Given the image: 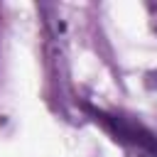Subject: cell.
<instances>
[{
    "mask_svg": "<svg viewBox=\"0 0 157 157\" xmlns=\"http://www.w3.org/2000/svg\"><path fill=\"white\" fill-rule=\"evenodd\" d=\"M155 10H157V5H155Z\"/></svg>",
    "mask_w": 157,
    "mask_h": 157,
    "instance_id": "obj_3",
    "label": "cell"
},
{
    "mask_svg": "<svg viewBox=\"0 0 157 157\" xmlns=\"http://www.w3.org/2000/svg\"><path fill=\"white\" fill-rule=\"evenodd\" d=\"M83 110L88 115H93V120L101 123L115 142L128 147L130 157H157V135L152 130H147L142 123L130 120L118 113H105V110H98L91 105H83Z\"/></svg>",
    "mask_w": 157,
    "mask_h": 157,
    "instance_id": "obj_1",
    "label": "cell"
},
{
    "mask_svg": "<svg viewBox=\"0 0 157 157\" xmlns=\"http://www.w3.org/2000/svg\"><path fill=\"white\" fill-rule=\"evenodd\" d=\"M145 86H147V88H157V71H150V74L145 76Z\"/></svg>",
    "mask_w": 157,
    "mask_h": 157,
    "instance_id": "obj_2",
    "label": "cell"
}]
</instances>
